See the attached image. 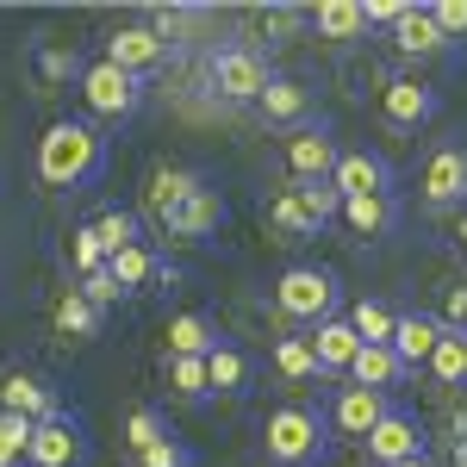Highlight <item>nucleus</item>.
Wrapping results in <instances>:
<instances>
[{
	"mask_svg": "<svg viewBox=\"0 0 467 467\" xmlns=\"http://www.w3.org/2000/svg\"><path fill=\"white\" fill-rule=\"evenodd\" d=\"M337 213H343V193L330 181H281L268 193V224L287 237H318Z\"/></svg>",
	"mask_w": 467,
	"mask_h": 467,
	"instance_id": "obj_5",
	"label": "nucleus"
},
{
	"mask_svg": "<svg viewBox=\"0 0 467 467\" xmlns=\"http://www.w3.org/2000/svg\"><path fill=\"white\" fill-rule=\"evenodd\" d=\"M418 200L431 213H467V144L431 150V162L418 175Z\"/></svg>",
	"mask_w": 467,
	"mask_h": 467,
	"instance_id": "obj_9",
	"label": "nucleus"
},
{
	"mask_svg": "<svg viewBox=\"0 0 467 467\" xmlns=\"http://www.w3.org/2000/svg\"><path fill=\"white\" fill-rule=\"evenodd\" d=\"M393 467H431V462H424V455H418V462H393Z\"/></svg>",
	"mask_w": 467,
	"mask_h": 467,
	"instance_id": "obj_47",
	"label": "nucleus"
},
{
	"mask_svg": "<svg viewBox=\"0 0 467 467\" xmlns=\"http://www.w3.org/2000/svg\"><path fill=\"white\" fill-rule=\"evenodd\" d=\"M436 112H442V94L424 75H387L380 81V125L387 131H424Z\"/></svg>",
	"mask_w": 467,
	"mask_h": 467,
	"instance_id": "obj_7",
	"label": "nucleus"
},
{
	"mask_svg": "<svg viewBox=\"0 0 467 467\" xmlns=\"http://www.w3.org/2000/svg\"><path fill=\"white\" fill-rule=\"evenodd\" d=\"M330 187L343 200H368V193H393V162L380 150H343L337 169H330Z\"/></svg>",
	"mask_w": 467,
	"mask_h": 467,
	"instance_id": "obj_15",
	"label": "nucleus"
},
{
	"mask_svg": "<svg viewBox=\"0 0 467 467\" xmlns=\"http://www.w3.org/2000/svg\"><path fill=\"white\" fill-rule=\"evenodd\" d=\"M387 411H393V399H387V393H374V387H343V393L330 399V411H324V418H330V431H337V436L361 442V436L374 431Z\"/></svg>",
	"mask_w": 467,
	"mask_h": 467,
	"instance_id": "obj_17",
	"label": "nucleus"
},
{
	"mask_svg": "<svg viewBox=\"0 0 467 467\" xmlns=\"http://www.w3.org/2000/svg\"><path fill=\"white\" fill-rule=\"evenodd\" d=\"M442 330H467V281L442 293Z\"/></svg>",
	"mask_w": 467,
	"mask_h": 467,
	"instance_id": "obj_42",
	"label": "nucleus"
},
{
	"mask_svg": "<svg viewBox=\"0 0 467 467\" xmlns=\"http://www.w3.org/2000/svg\"><path fill=\"white\" fill-rule=\"evenodd\" d=\"M26 449H32V424L0 411V467H26Z\"/></svg>",
	"mask_w": 467,
	"mask_h": 467,
	"instance_id": "obj_38",
	"label": "nucleus"
},
{
	"mask_svg": "<svg viewBox=\"0 0 467 467\" xmlns=\"http://www.w3.org/2000/svg\"><path fill=\"white\" fill-rule=\"evenodd\" d=\"M255 112H262V125H275V131H299V125H312V119H318V100H312V88H306L299 75L275 69V81L262 88Z\"/></svg>",
	"mask_w": 467,
	"mask_h": 467,
	"instance_id": "obj_14",
	"label": "nucleus"
},
{
	"mask_svg": "<svg viewBox=\"0 0 467 467\" xmlns=\"http://www.w3.org/2000/svg\"><path fill=\"white\" fill-rule=\"evenodd\" d=\"M26 467H88V431H81V418L63 411V418H50V424H32Z\"/></svg>",
	"mask_w": 467,
	"mask_h": 467,
	"instance_id": "obj_12",
	"label": "nucleus"
},
{
	"mask_svg": "<svg viewBox=\"0 0 467 467\" xmlns=\"http://www.w3.org/2000/svg\"><path fill=\"white\" fill-rule=\"evenodd\" d=\"M206 81H213L218 100H231V107H255L262 88L275 81V69H268V50H262L255 37H237V44H218L213 57H206Z\"/></svg>",
	"mask_w": 467,
	"mask_h": 467,
	"instance_id": "obj_4",
	"label": "nucleus"
},
{
	"mask_svg": "<svg viewBox=\"0 0 467 467\" xmlns=\"http://www.w3.org/2000/svg\"><path fill=\"white\" fill-rule=\"evenodd\" d=\"M200 187H206V175H200V169H156V175H150V187H144L150 218H156V224H169V218H175L181 206L200 193Z\"/></svg>",
	"mask_w": 467,
	"mask_h": 467,
	"instance_id": "obj_21",
	"label": "nucleus"
},
{
	"mask_svg": "<svg viewBox=\"0 0 467 467\" xmlns=\"http://www.w3.org/2000/svg\"><path fill=\"white\" fill-rule=\"evenodd\" d=\"M107 169V131L94 119H57L37 138V181L57 193H81L88 181H100Z\"/></svg>",
	"mask_w": 467,
	"mask_h": 467,
	"instance_id": "obj_1",
	"label": "nucleus"
},
{
	"mask_svg": "<svg viewBox=\"0 0 467 467\" xmlns=\"http://www.w3.org/2000/svg\"><path fill=\"white\" fill-rule=\"evenodd\" d=\"M424 374H431L436 387H467V330H442V343H436Z\"/></svg>",
	"mask_w": 467,
	"mask_h": 467,
	"instance_id": "obj_28",
	"label": "nucleus"
},
{
	"mask_svg": "<svg viewBox=\"0 0 467 467\" xmlns=\"http://www.w3.org/2000/svg\"><path fill=\"white\" fill-rule=\"evenodd\" d=\"M81 107H88V119L94 125H125L131 112L144 107V81L138 75H125V69H112L107 57H94L88 69H81Z\"/></svg>",
	"mask_w": 467,
	"mask_h": 467,
	"instance_id": "obj_6",
	"label": "nucleus"
},
{
	"mask_svg": "<svg viewBox=\"0 0 467 467\" xmlns=\"http://www.w3.org/2000/svg\"><path fill=\"white\" fill-rule=\"evenodd\" d=\"M100 318H107V312H100V306H94V299H81V293H63V299H57V330H63V337H75V343H88V337H100Z\"/></svg>",
	"mask_w": 467,
	"mask_h": 467,
	"instance_id": "obj_29",
	"label": "nucleus"
},
{
	"mask_svg": "<svg viewBox=\"0 0 467 467\" xmlns=\"http://www.w3.org/2000/svg\"><path fill=\"white\" fill-rule=\"evenodd\" d=\"M169 57H175V44L156 32V26H119V32L107 37V63L125 69V75H138V81H150Z\"/></svg>",
	"mask_w": 467,
	"mask_h": 467,
	"instance_id": "obj_11",
	"label": "nucleus"
},
{
	"mask_svg": "<svg viewBox=\"0 0 467 467\" xmlns=\"http://www.w3.org/2000/svg\"><path fill=\"white\" fill-rule=\"evenodd\" d=\"M206 374H213V399H237V393H250V356L224 337L213 356H206Z\"/></svg>",
	"mask_w": 467,
	"mask_h": 467,
	"instance_id": "obj_26",
	"label": "nucleus"
},
{
	"mask_svg": "<svg viewBox=\"0 0 467 467\" xmlns=\"http://www.w3.org/2000/svg\"><path fill=\"white\" fill-rule=\"evenodd\" d=\"M112 275H119V287L125 293H144V287H175V262L162 250H150V244H131V250H119L107 262Z\"/></svg>",
	"mask_w": 467,
	"mask_h": 467,
	"instance_id": "obj_20",
	"label": "nucleus"
},
{
	"mask_svg": "<svg viewBox=\"0 0 467 467\" xmlns=\"http://www.w3.org/2000/svg\"><path fill=\"white\" fill-rule=\"evenodd\" d=\"M399 374V356H393V343H361V356H356V368H349V387H374V393H387Z\"/></svg>",
	"mask_w": 467,
	"mask_h": 467,
	"instance_id": "obj_27",
	"label": "nucleus"
},
{
	"mask_svg": "<svg viewBox=\"0 0 467 467\" xmlns=\"http://www.w3.org/2000/svg\"><path fill=\"white\" fill-rule=\"evenodd\" d=\"M436 343H442V318H431V312H399L393 324V356L405 374H418V368H431Z\"/></svg>",
	"mask_w": 467,
	"mask_h": 467,
	"instance_id": "obj_19",
	"label": "nucleus"
},
{
	"mask_svg": "<svg viewBox=\"0 0 467 467\" xmlns=\"http://www.w3.org/2000/svg\"><path fill=\"white\" fill-rule=\"evenodd\" d=\"M169 387L187 405H206L213 399V374H206V356H169Z\"/></svg>",
	"mask_w": 467,
	"mask_h": 467,
	"instance_id": "obj_30",
	"label": "nucleus"
},
{
	"mask_svg": "<svg viewBox=\"0 0 467 467\" xmlns=\"http://www.w3.org/2000/svg\"><path fill=\"white\" fill-rule=\"evenodd\" d=\"M162 436H169V418H162L156 405H138V411L125 418V449H131V455H144L150 442H162Z\"/></svg>",
	"mask_w": 467,
	"mask_h": 467,
	"instance_id": "obj_34",
	"label": "nucleus"
},
{
	"mask_svg": "<svg viewBox=\"0 0 467 467\" xmlns=\"http://www.w3.org/2000/svg\"><path fill=\"white\" fill-rule=\"evenodd\" d=\"M262 449L275 467H318L330 455V418L318 405H275L262 424Z\"/></svg>",
	"mask_w": 467,
	"mask_h": 467,
	"instance_id": "obj_2",
	"label": "nucleus"
},
{
	"mask_svg": "<svg viewBox=\"0 0 467 467\" xmlns=\"http://www.w3.org/2000/svg\"><path fill=\"white\" fill-rule=\"evenodd\" d=\"M94 231H100L107 255L131 250V244H144V231H138V213H100V218H94Z\"/></svg>",
	"mask_w": 467,
	"mask_h": 467,
	"instance_id": "obj_36",
	"label": "nucleus"
},
{
	"mask_svg": "<svg viewBox=\"0 0 467 467\" xmlns=\"http://www.w3.org/2000/svg\"><path fill=\"white\" fill-rule=\"evenodd\" d=\"M255 19H262V32H275V37H268V50H275V44H287V32L306 19V13H299V6H262Z\"/></svg>",
	"mask_w": 467,
	"mask_h": 467,
	"instance_id": "obj_41",
	"label": "nucleus"
},
{
	"mask_svg": "<svg viewBox=\"0 0 467 467\" xmlns=\"http://www.w3.org/2000/svg\"><path fill=\"white\" fill-rule=\"evenodd\" d=\"M224 218H231V206H224V193L206 181V187H200V193H193V200H187V206H181L162 231H169V237H181V244H213L218 231H224Z\"/></svg>",
	"mask_w": 467,
	"mask_h": 467,
	"instance_id": "obj_18",
	"label": "nucleus"
},
{
	"mask_svg": "<svg viewBox=\"0 0 467 467\" xmlns=\"http://www.w3.org/2000/svg\"><path fill=\"white\" fill-rule=\"evenodd\" d=\"M218 343H224V330H218V318H206V312L169 318V356H213Z\"/></svg>",
	"mask_w": 467,
	"mask_h": 467,
	"instance_id": "obj_25",
	"label": "nucleus"
},
{
	"mask_svg": "<svg viewBox=\"0 0 467 467\" xmlns=\"http://www.w3.org/2000/svg\"><path fill=\"white\" fill-rule=\"evenodd\" d=\"M337 299H343V287H337V275L318 268V262H293V268H281V281H275V312L287 324H306V330L337 318Z\"/></svg>",
	"mask_w": 467,
	"mask_h": 467,
	"instance_id": "obj_3",
	"label": "nucleus"
},
{
	"mask_svg": "<svg viewBox=\"0 0 467 467\" xmlns=\"http://www.w3.org/2000/svg\"><path fill=\"white\" fill-rule=\"evenodd\" d=\"M187 19H193V6H156V13H150V26L169 37V44L181 37V26H187Z\"/></svg>",
	"mask_w": 467,
	"mask_h": 467,
	"instance_id": "obj_43",
	"label": "nucleus"
},
{
	"mask_svg": "<svg viewBox=\"0 0 467 467\" xmlns=\"http://www.w3.org/2000/svg\"><path fill=\"white\" fill-rule=\"evenodd\" d=\"M424 442H431V436H424V424H418L411 411H399V405H393V411H387V418H380L368 436H361V449H368V462H374V467L418 462V455H424Z\"/></svg>",
	"mask_w": 467,
	"mask_h": 467,
	"instance_id": "obj_13",
	"label": "nucleus"
},
{
	"mask_svg": "<svg viewBox=\"0 0 467 467\" xmlns=\"http://www.w3.org/2000/svg\"><path fill=\"white\" fill-rule=\"evenodd\" d=\"M455 244H462V255H467V213H462V224H455Z\"/></svg>",
	"mask_w": 467,
	"mask_h": 467,
	"instance_id": "obj_45",
	"label": "nucleus"
},
{
	"mask_svg": "<svg viewBox=\"0 0 467 467\" xmlns=\"http://www.w3.org/2000/svg\"><path fill=\"white\" fill-rule=\"evenodd\" d=\"M306 19H312V32L324 44H356V37H368V6L361 0H318Z\"/></svg>",
	"mask_w": 467,
	"mask_h": 467,
	"instance_id": "obj_23",
	"label": "nucleus"
},
{
	"mask_svg": "<svg viewBox=\"0 0 467 467\" xmlns=\"http://www.w3.org/2000/svg\"><path fill=\"white\" fill-rule=\"evenodd\" d=\"M131 462H138V467H193L200 455H193V442H181V436L169 431L162 442H150L144 455H131Z\"/></svg>",
	"mask_w": 467,
	"mask_h": 467,
	"instance_id": "obj_37",
	"label": "nucleus"
},
{
	"mask_svg": "<svg viewBox=\"0 0 467 467\" xmlns=\"http://www.w3.org/2000/svg\"><path fill=\"white\" fill-rule=\"evenodd\" d=\"M306 343H312V356H318L324 374H349L356 356H361V337H356V324H349V318H324Z\"/></svg>",
	"mask_w": 467,
	"mask_h": 467,
	"instance_id": "obj_22",
	"label": "nucleus"
},
{
	"mask_svg": "<svg viewBox=\"0 0 467 467\" xmlns=\"http://www.w3.org/2000/svg\"><path fill=\"white\" fill-rule=\"evenodd\" d=\"M361 6H368V32H374V26H387V32H393L399 13H405V0H361Z\"/></svg>",
	"mask_w": 467,
	"mask_h": 467,
	"instance_id": "obj_44",
	"label": "nucleus"
},
{
	"mask_svg": "<svg viewBox=\"0 0 467 467\" xmlns=\"http://www.w3.org/2000/svg\"><path fill=\"white\" fill-rule=\"evenodd\" d=\"M69 262H75V281H81V275H100V268L112 262V255H107V244H100V231H94V224H81V231L69 237Z\"/></svg>",
	"mask_w": 467,
	"mask_h": 467,
	"instance_id": "obj_35",
	"label": "nucleus"
},
{
	"mask_svg": "<svg viewBox=\"0 0 467 467\" xmlns=\"http://www.w3.org/2000/svg\"><path fill=\"white\" fill-rule=\"evenodd\" d=\"M343 224L356 231L361 244H374V237H387L399 224V193H368V200H343Z\"/></svg>",
	"mask_w": 467,
	"mask_h": 467,
	"instance_id": "obj_24",
	"label": "nucleus"
},
{
	"mask_svg": "<svg viewBox=\"0 0 467 467\" xmlns=\"http://www.w3.org/2000/svg\"><path fill=\"white\" fill-rule=\"evenodd\" d=\"M81 57L75 50H57V44H37V81L44 88H63V81H81Z\"/></svg>",
	"mask_w": 467,
	"mask_h": 467,
	"instance_id": "obj_33",
	"label": "nucleus"
},
{
	"mask_svg": "<svg viewBox=\"0 0 467 467\" xmlns=\"http://www.w3.org/2000/svg\"><path fill=\"white\" fill-rule=\"evenodd\" d=\"M349 324H356V337H361V343H393L399 312H387L380 299H356V306H349Z\"/></svg>",
	"mask_w": 467,
	"mask_h": 467,
	"instance_id": "obj_32",
	"label": "nucleus"
},
{
	"mask_svg": "<svg viewBox=\"0 0 467 467\" xmlns=\"http://www.w3.org/2000/svg\"><path fill=\"white\" fill-rule=\"evenodd\" d=\"M337 156H343V144H337V131H330L324 119L299 125V131H281V162H287V181H330Z\"/></svg>",
	"mask_w": 467,
	"mask_h": 467,
	"instance_id": "obj_8",
	"label": "nucleus"
},
{
	"mask_svg": "<svg viewBox=\"0 0 467 467\" xmlns=\"http://www.w3.org/2000/svg\"><path fill=\"white\" fill-rule=\"evenodd\" d=\"M455 467H467V442H455Z\"/></svg>",
	"mask_w": 467,
	"mask_h": 467,
	"instance_id": "obj_46",
	"label": "nucleus"
},
{
	"mask_svg": "<svg viewBox=\"0 0 467 467\" xmlns=\"http://www.w3.org/2000/svg\"><path fill=\"white\" fill-rule=\"evenodd\" d=\"M75 293H81V299H94L100 312L125 299V287H119V275H112V268H100V275H81V281H75Z\"/></svg>",
	"mask_w": 467,
	"mask_h": 467,
	"instance_id": "obj_39",
	"label": "nucleus"
},
{
	"mask_svg": "<svg viewBox=\"0 0 467 467\" xmlns=\"http://www.w3.org/2000/svg\"><path fill=\"white\" fill-rule=\"evenodd\" d=\"M431 19L455 37V44H467V0H431Z\"/></svg>",
	"mask_w": 467,
	"mask_h": 467,
	"instance_id": "obj_40",
	"label": "nucleus"
},
{
	"mask_svg": "<svg viewBox=\"0 0 467 467\" xmlns=\"http://www.w3.org/2000/svg\"><path fill=\"white\" fill-rule=\"evenodd\" d=\"M393 50H399V57H411V63H431V57L455 63V57H462V44L431 19V0H424V6L405 0V13H399V26H393Z\"/></svg>",
	"mask_w": 467,
	"mask_h": 467,
	"instance_id": "obj_10",
	"label": "nucleus"
},
{
	"mask_svg": "<svg viewBox=\"0 0 467 467\" xmlns=\"http://www.w3.org/2000/svg\"><path fill=\"white\" fill-rule=\"evenodd\" d=\"M275 368L287 374L293 387L324 380V368H318V356H312V343H306V337H281V343H275Z\"/></svg>",
	"mask_w": 467,
	"mask_h": 467,
	"instance_id": "obj_31",
	"label": "nucleus"
},
{
	"mask_svg": "<svg viewBox=\"0 0 467 467\" xmlns=\"http://www.w3.org/2000/svg\"><path fill=\"white\" fill-rule=\"evenodd\" d=\"M0 411H6V418H26V424H50V418H63V399H57L50 380L13 368V374L0 380Z\"/></svg>",
	"mask_w": 467,
	"mask_h": 467,
	"instance_id": "obj_16",
	"label": "nucleus"
}]
</instances>
